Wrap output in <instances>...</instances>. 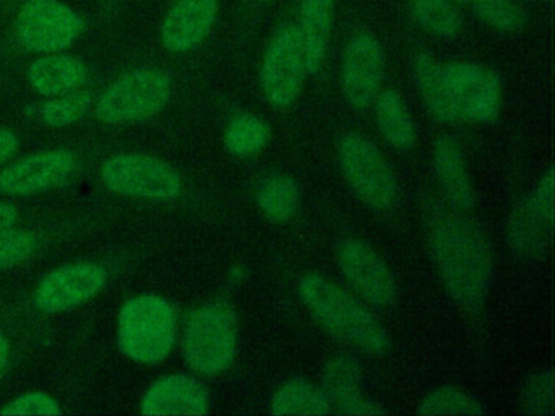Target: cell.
Segmentation results:
<instances>
[{
  "label": "cell",
  "mask_w": 555,
  "mask_h": 416,
  "mask_svg": "<svg viewBox=\"0 0 555 416\" xmlns=\"http://www.w3.org/2000/svg\"><path fill=\"white\" fill-rule=\"evenodd\" d=\"M428 246L448 295L463 311L482 309L493 278V252L486 233L443 204L428 208Z\"/></svg>",
  "instance_id": "obj_1"
},
{
  "label": "cell",
  "mask_w": 555,
  "mask_h": 416,
  "mask_svg": "<svg viewBox=\"0 0 555 416\" xmlns=\"http://www.w3.org/2000/svg\"><path fill=\"white\" fill-rule=\"evenodd\" d=\"M298 295L307 311L333 337L372 356L388 353V330L359 298L333 280L308 273L298 283Z\"/></svg>",
  "instance_id": "obj_2"
},
{
  "label": "cell",
  "mask_w": 555,
  "mask_h": 416,
  "mask_svg": "<svg viewBox=\"0 0 555 416\" xmlns=\"http://www.w3.org/2000/svg\"><path fill=\"white\" fill-rule=\"evenodd\" d=\"M238 348V317L230 302L201 306L184 328V360L201 376H219L230 369Z\"/></svg>",
  "instance_id": "obj_3"
},
{
  "label": "cell",
  "mask_w": 555,
  "mask_h": 416,
  "mask_svg": "<svg viewBox=\"0 0 555 416\" xmlns=\"http://www.w3.org/2000/svg\"><path fill=\"white\" fill-rule=\"evenodd\" d=\"M177 341V314L167 299L147 295L129 299L118 317V348L129 360L164 361Z\"/></svg>",
  "instance_id": "obj_4"
},
{
  "label": "cell",
  "mask_w": 555,
  "mask_h": 416,
  "mask_svg": "<svg viewBox=\"0 0 555 416\" xmlns=\"http://www.w3.org/2000/svg\"><path fill=\"white\" fill-rule=\"evenodd\" d=\"M340 169L353 194L375 211H389L399 198L398 181L382 150L362 133L340 139Z\"/></svg>",
  "instance_id": "obj_5"
},
{
  "label": "cell",
  "mask_w": 555,
  "mask_h": 416,
  "mask_svg": "<svg viewBox=\"0 0 555 416\" xmlns=\"http://www.w3.org/2000/svg\"><path fill=\"white\" fill-rule=\"evenodd\" d=\"M173 83L167 74L139 68L109 84L99 103L96 116L106 123L142 122L157 116L171 98Z\"/></svg>",
  "instance_id": "obj_6"
},
{
  "label": "cell",
  "mask_w": 555,
  "mask_h": 416,
  "mask_svg": "<svg viewBox=\"0 0 555 416\" xmlns=\"http://www.w3.org/2000/svg\"><path fill=\"white\" fill-rule=\"evenodd\" d=\"M106 187L116 194L155 202L175 200L181 194L180 172L157 156L126 153L113 156L103 165Z\"/></svg>",
  "instance_id": "obj_7"
},
{
  "label": "cell",
  "mask_w": 555,
  "mask_h": 416,
  "mask_svg": "<svg viewBox=\"0 0 555 416\" xmlns=\"http://www.w3.org/2000/svg\"><path fill=\"white\" fill-rule=\"evenodd\" d=\"M307 61L295 25H282L266 48L261 64V88L269 104L285 109L300 96L307 77Z\"/></svg>",
  "instance_id": "obj_8"
},
{
  "label": "cell",
  "mask_w": 555,
  "mask_h": 416,
  "mask_svg": "<svg viewBox=\"0 0 555 416\" xmlns=\"http://www.w3.org/2000/svg\"><path fill=\"white\" fill-rule=\"evenodd\" d=\"M443 72L464 122L487 126L499 119L503 87L496 72L476 62H451Z\"/></svg>",
  "instance_id": "obj_9"
},
{
  "label": "cell",
  "mask_w": 555,
  "mask_h": 416,
  "mask_svg": "<svg viewBox=\"0 0 555 416\" xmlns=\"http://www.w3.org/2000/svg\"><path fill=\"white\" fill-rule=\"evenodd\" d=\"M82 29V18L60 0H28L18 13V41L28 51H63Z\"/></svg>",
  "instance_id": "obj_10"
},
{
  "label": "cell",
  "mask_w": 555,
  "mask_h": 416,
  "mask_svg": "<svg viewBox=\"0 0 555 416\" xmlns=\"http://www.w3.org/2000/svg\"><path fill=\"white\" fill-rule=\"evenodd\" d=\"M337 263L347 283L370 304L379 309L395 304L398 283L372 246L357 237H346L337 246Z\"/></svg>",
  "instance_id": "obj_11"
},
{
  "label": "cell",
  "mask_w": 555,
  "mask_h": 416,
  "mask_svg": "<svg viewBox=\"0 0 555 416\" xmlns=\"http://www.w3.org/2000/svg\"><path fill=\"white\" fill-rule=\"evenodd\" d=\"M385 75V52L375 36L359 32L347 42L344 51L340 84L344 98L356 110H365L382 91Z\"/></svg>",
  "instance_id": "obj_12"
},
{
  "label": "cell",
  "mask_w": 555,
  "mask_h": 416,
  "mask_svg": "<svg viewBox=\"0 0 555 416\" xmlns=\"http://www.w3.org/2000/svg\"><path fill=\"white\" fill-rule=\"evenodd\" d=\"M106 285V272L93 262L69 263L48 273L34 292V304L47 314L79 308Z\"/></svg>",
  "instance_id": "obj_13"
},
{
  "label": "cell",
  "mask_w": 555,
  "mask_h": 416,
  "mask_svg": "<svg viewBox=\"0 0 555 416\" xmlns=\"http://www.w3.org/2000/svg\"><path fill=\"white\" fill-rule=\"evenodd\" d=\"M74 169L76 156L67 150L37 153L0 172V192L17 197L38 194L66 181Z\"/></svg>",
  "instance_id": "obj_14"
},
{
  "label": "cell",
  "mask_w": 555,
  "mask_h": 416,
  "mask_svg": "<svg viewBox=\"0 0 555 416\" xmlns=\"http://www.w3.org/2000/svg\"><path fill=\"white\" fill-rule=\"evenodd\" d=\"M362 367L350 354L331 358L321 370V390L344 416H383L386 410L362 393Z\"/></svg>",
  "instance_id": "obj_15"
},
{
  "label": "cell",
  "mask_w": 555,
  "mask_h": 416,
  "mask_svg": "<svg viewBox=\"0 0 555 416\" xmlns=\"http://www.w3.org/2000/svg\"><path fill=\"white\" fill-rule=\"evenodd\" d=\"M141 413L145 416H204L209 413V395L194 377L171 374L149 387Z\"/></svg>",
  "instance_id": "obj_16"
},
{
  "label": "cell",
  "mask_w": 555,
  "mask_h": 416,
  "mask_svg": "<svg viewBox=\"0 0 555 416\" xmlns=\"http://www.w3.org/2000/svg\"><path fill=\"white\" fill-rule=\"evenodd\" d=\"M217 13V0H177L162 26L165 48L173 54L193 51L209 35Z\"/></svg>",
  "instance_id": "obj_17"
},
{
  "label": "cell",
  "mask_w": 555,
  "mask_h": 416,
  "mask_svg": "<svg viewBox=\"0 0 555 416\" xmlns=\"http://www.w3.org/2000/svg\"><path fill=\"white\" fill-rule=\"evenodd\" d=\"M431 166L448 207L457 211L473 208L476 204V192L467 171L463 148L454 136L441 135L435 140Z\"/></svg>",
  "instance_id": "obj_18"
},
{
  "label": "cell",
  "mask_w": 555,
  "mask_h": 416,
  "mask_svg": "<svg viewBox=\"0 0 555 416\" xmlns=\"http://www.w3.org/2000/svg\"><path fill=\"white\" fill-rule=\"evenodd\" d=\"M554 213L542 210L529 195L518 202L508 220V243L522 259L541 256L551 240Z\"/></svg>",
  "instance_id": "obj_19"
},
{
  "label": "cell",
  "mask_w": 555,
  "mask_h": 416,
  "mask_svg": "<svg viewBox=\"0 0 555 416\" xmlns=\"http://www.w3.org/2000/svg\"><path fill=\"white\" fill-rule=\"evenodd\" d=\"M334 12L336 0H300L298 3V25L295 28L300 36L310 75L323 67L333 32Z\"/></svg>",
  "instance_id": "obj_20"
},
{
  "label": "cell",
  "mask_w": 555,
  "mask_h": 416,
  "mask_svg": "<svg viewBox=\"0 0 555 416\" xmlns=\"http://www.w3.org/2000/svg\"><path fill=\"white\" fill-rule=\"evenodd\" d=\"M412 78L428 113L443 123L463 122L444 78L443 64L430 52H418L412 61Z\"/></svg>",
  "instance_id": "obj_21"
},
{
  "label": "cell",
  "mask_w": 555,
  "mask_h": 416,
  "mask_svg": "<svg viewBox=\"0 0 555 416\" xmlns=\"http://www.w3.org/2000/svg\"><path fill=\"white\" fill-rule=\"evenodd\" d=\"M87 77V68L70 55H47L28 68L31 87L43 96H61L79 87Z\"/></svg>",
  "instance_id": "obj_22"
},
{
  "label": "cell",
  "mask_w": 555,
  "mask_h": 416,
  "mask_svg": "<svg viewBox=\"0 0 555 416\" xmlns=\"http://www.w3.org/2000/svg\"><path fill=\"white\" fill-rule=\"evenodd\" d=\"M373 106L383 139L399 152L411 150L417 140V127L401 94L391 88L379 91Z\"/></svg>",
  "instance_id": "obj_23"
},
{
  "label": "cell",
  "mask_w": 555,
  "mask_h": 416,
  "mask_svg": "<svg viewBox=\"0 0 555 416\" xmlns=\"http://www.w3.org/2000/svg\"><path fill=\"white\" fill-rule=\"evenodd\" d=\"M271 413L275 416H324L333 413V405L321 387L304 377H292L272 393Z\"/></svg>",
  "instance_id": "obj_24"
},
{
  "label": "cell",
  "mask_w": 555,
  "mask_h": 416,
  "mask_svg": "<svg viewBox=\"0 0 555 416\" xmlns=\"http://www.w3.org/2000/svg\"><path fill=\"white\" fill-rule=\"evenodd\" d=\"M300 185L292 176L274 172L266 176L256 188V204L266 220L284 224L297 214L300 207Z\"/></svg>",
  "instance_id": "obj_25"
},
{
  "label": "cell",
  "mask_w": 555,
  "mask_h": 416,
  "mask_svg": "<svg viewBox=\"0 0 555 416\" xmlns=\"http://www.w3.org/2000/svg\"><path fill=\"white\" fill-rule=\"evenodd\" d=\"M271 140V127L256 114H238L230 120L223 133L227 152L236 158H251L266 148Z\"/></svg>",
  "instance_id": "obj_26"
},
{
  "label": "cell",
  "mask_w": 555,
  "mask_h": 416,
  "mask_svg": "<svg viewBox=\"0 0 555 416\" xmlns=\"http://www.w3.org/2000/svg\"><path fill=\"white\" fill-rule=\"evenodd\" d=\"M415 22L437 38L450 39L460 32L461 13L454 0H408Z\"/></svg>",
  "instance_id": "obj_27"
},
{
  "label": "cell",
  "mask_w": 555,
  "mask_h": 416,
  "mask_svg": "<svg viewBox=\"0 0 555 416\" xmlns=\"http://www.w3.org/2000/svg\"><path fill=\"white\" fill-rule=\"evenodd\" d=\"M417 413L421 416H480L486 415V408L466 390L441 386L422 399Z\"/></svg>",
  "instance_id": "obj_28"
},
{
  "label": "cell",
  "mask_w": 555,
  "mask_h": 416,
  "mask_svg": "<svg viewBox=\"0 0 555 416\" xmlns=\"http://www.w3.org/2000/svg\"><path fill=\"white\" fill-rule=\"evenodd\" d=\"M477 18L503 32L521 31L526 25V12L518 0H467Z\"/></svg>",
  "instance_id": "obj_29"
},
{
  "label": "cell",
  "mask_w": 555,
  "mask_h": 416,
  "mask_svg": "<svg viewBox=\"0 0 555 416\" xmlns=\"http://www.w3.org/2000/svg\"><path fill=\"white\" fill-rule=\"evenodd\" d=\"M90 106H92V94L89 91L66 94V96L48 101L41 109V117L48 126L66 127L79 120Z\"/></svg>",
  "instance_id": "obj_30"
},
{
  "label": "cell",
  "mask_w": 555,
  "mask_h": 416,
  "mask_svg": "<svg viewBox=\"0 0 555 416\" xmlns=\"http://www.w3.org/2000/svg\"><path fill=\"white\" fill-rule=\"evenodd\" d=\"M554 403V380L552 374L539 373L526 380L521 392V406L532 416L551 415Z\"/></svg>",
  "instance_id": "obj_31"
},
{
  "label": "cell",
  "mask_w": 555,
  "mask_h": 416,
  "mask_svg": "<svg viewBox=\"0 0 555 416\" xmlns=\"http://www.w3.org/2000/svg\"><path fill=\"white\" fill-rule=\"evenodd\" d=\"M37 249L34 234L24 230H0V269L17 265L27 260Z\"/></svg>",
  "instance_id": "obj_32"
},
{
  "label": "cell",
  "mask_w": 555,
  "mask_h": 416,
  "mask_svg": "<svg viewBox=\"0 0 555 416\" xmlns=\"http://www.w3.org/2000/svg\"><path fill=\"white\" fill-rule=\"evenodd\" d=\"M61 406L53 396L44 392H28L17 396L0 415L5 416H54L61 415Z\"/></svg>",
  "instance_id": "obj_33"
},
{
  "label": "cell",
  "mask_w": 555,
  "mask_h": 416,
  "mask_svg": "<svg viewBox=\"0 0 555 416\" xmlns=\"http://www.w3.org/2000/svg\"><path fill=\"white\" fill-rule=\"evenodd\" d=\"M18 146H21V140L15 132L0 127V165L9 161L18 152Z\"/></svg>",
  "instance_id": "obj_34"
},
{
  "label": "cell",
  "mask_w": 555,
  "mask_h": 416,
  "mask_svg": "<svg viewBox=\"0 0 555 416\" xmlns=\"http://www.w3.org/2000/svg\"><path fill=\"white\" fill-rule=\"evenodd\" d=\"M17 218L18 213L14 205L0 202V230H8V227L14 226Z\"/></svg>",
  "instance_id": "obj_35"
},
{
  "label": "cell",
  "mask_w": 555,
  "mask_h": 416,
  "mask_svg": "<svg viewBox=\"0 0 555 416\" xmlns=\"http://www.w3.org/2000/svg\"><path fill=\"white\" fill-rule=\"evenodd\" d=\"M9 358H11V343L8 338L0 334V379L4 376L5 367L9 364Z\"/></svg>",
  "instance_id": "obj_36"
},
{
  "label": "cell",
  "mask_w": 555,
  "mask_h": 416,
  "mask_svg": "<svg viewBox=\"0 0 555 416\" xmlns=\"http://www.w3.org/2000/svg\"><path fill=\"white\" fill-rule=\"evenodd\" d=\"M230 282L235 283V285H240V283L245 282L246 278V269L243 265H233L230 269L229 275Z\"/></svg>",
  "instance_id": "obj_37"
},
{
  "label": "cell",
  "mask_w": 555,
  "mask_h": 416,
  "mask_svg": "<svg viewBox=\"0 0 555 416\" xmlns=\"http://www.w3.org/2000/svg\"><path fill=\"white\" fill-rule=\"evenodd\" d=\"M454 2H457V3H466L467 0H454Z\"/></svg>",
  "instance_id": "obj_38"
},
{
  "label": "cell",
  "mask_w": 555,
  "mask_h": 416,
  "mask_svg": "<svg viewBox=\"0 0 555 416\" xmlns=\"http://www.w3.org/2000/svg\"><path fill=\"white\" fill-rule=\"evenodd\" d=\"M259 2H271V0H259Z\"/></svg>",
  "instance_id": "obj_39"
}]
</instances>
